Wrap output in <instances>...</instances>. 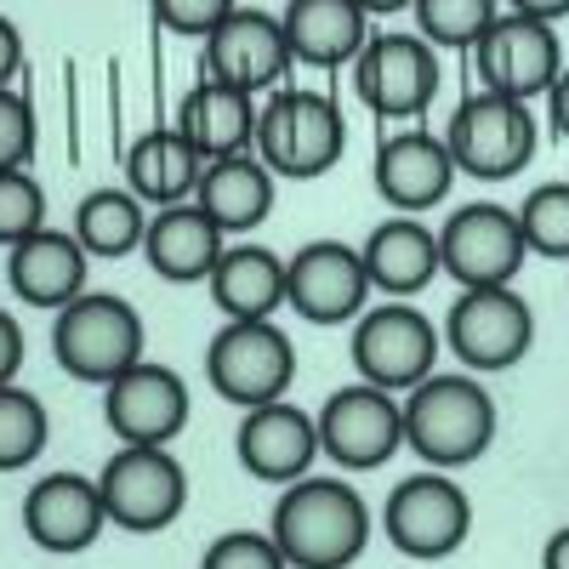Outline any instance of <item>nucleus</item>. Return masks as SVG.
Returning <instances> with one entry per match:
<instances>
[{"label": "nucleus", "instance_id": "f257e3e1", "mask_svg": "<svg viewBox=\"0 0 569 569\" xmlns=\"http://www.w3.org/2000/svg\"><path fill=\"white\" fill-rule=\"evenodd\" d=\"M376 518L365 507V496L342 479H297L284 485L268 536L279 541L291 569H348L359 563V552L370 547Z\"/></svg>", "mask_w": 569, "mask_h": 569}, {"label": "nucleus", "instance_id": "f03ea898", "mask_svg": "<svg viewBox=\"0 0 569 569\" xmlns=\"http://www.w3.org/2000/svg\"><path fill=\"white\" fill-rule=\"evenodd\" d=\"M496 399L472 370H433L405 393V445L439 472L479 461L496 445Z\"/></svg>", "mask_w": 569, "mask_h": 569}, {"label": "nucleus", "instance_id": "7ed1b4c3", "mask_svg": "<svg viewBox=\"0 0 569 569\" xmlns=\"http://www.w3.org/2000/svg\"><path fill=\"white\" fill-rule=\"evenodd\" d=\"M348 149V120L342 103L325 98V91H302L284 86L262 103L257 114V154L279 182H313Z\"/></svg>", "mask_w": 569, "mask_h": 569}, {"label": "nucleus", "instance_id": "20e7f679", "mask_svg": "<svg viewBox=\"0 0 569 569\" xmlns=\"http://www.w3.org/2000/svg\"><path fill=\"white\" fill-rule=\"evenodd\" d=\"M142 348H149L142 313L126 297H109V291H86L69 308H58V319H52V353L86 388H109L114 376L142 365L149 359Z\"/></svg>", "mask_w": 569, "mask_h": 569}, {"label": "nucleus", "instance_id": "39448f33", "mask_svg": "<svg viewBox=\"0 0 569 569\" xmlns=\"http://www.w3.org/2000/svg\"><path fill=\"white\" fill-rule=\"evenodd\" d=\"M206 382L222 405L257 410L291 393L297 382V348L273 319H228L206 348Z\"/></svg>", "mask_w": 569, "mask_h": 569}, {"label": "nucleus", "instance_id": "423d86ee", "mask_svg": "<svg viewBox=\"0 0 569 569\" xmlns=\"http://www.w3.org/2000/svg\"><path fill=\"white\" fill-rule=\"evenodd\" d=\"M382 536L410 563L456 558L467 547V536H472V501H467V490L450 479V472H439V467L410 472V479L393 485V496L382 507Z\"/></svg>", "mask_w": 569, "mask_h": 569}, {"label": "nucleus", "instance_id": "0eeeda50", "mask_svg": "<svg viewBox=\"0 0 569 569\" xmlns=\"http://www.w3.org/2000/svg\"><path fill=\"white\" fill-rule=\"evenodd\" d=\"M536 142H541V126H536L530 103L501 98V91H472L445 126V149H450L456 171L479 177V182L518 177L536 160Z\"/></svg>", "mask_w": 569, "mask_h": 569}, {"label": "nucleus", "instance_id": "6e6552de", "mask_svg": "<svg viewBox=\"0 0 569 569\" xmlns=\"http://www.w3.org/2000/svg\"><path fill=\"white\" fill-rule=\"evenodd\" d=\"M98 490L109 507V525L126 536H160L188 507V472L171 445H120L98 472Z\"/></svg>", "mask_w": 569, "mask_h": 569}, {"label": "nucleus", "instance_id": "1a4fd4ad", "mask_svg": "<svg viewBox=\"0 0 569 569\" xmlns=\"http://www.w3.org/2000/svg\"><path fill=\"white\" fill-rule=\"evenodd\" d=\"M445 330L410 302H376L353 319V370L359 382H376L388 393H410L416 382H427L439 365Z\"/></svg>", "mask_w": 569, "mask_h": 569}, {"label": "nucleus", "instance_id": "9d476101", "mask_svg": "<svg viewBox=\"0 0 569 569\" xmlns=\"http://www.w3.org/2000/svg\"><path fill=\"white\" fill-rule=\"evenodd\" d=\"M445 348L472 370H512L536 348V313L512 284H467L445 313Z\"/></svg>", "mask_w": 569, "mask_h": 569}, {"label": "nucleus", "instance_id": "9b49d317", "mask_svg": "<svg viewBox=\"0 0 569 569\" xmlns=\"http://www.w3.org/2000/svg\"><path fill=\"white\" fill-rule=\"evenodd\" d=\"M353 91L376 120H416L439 91V46L421 40L416 29L370 34L365 52L353 58Z\"/></svg>", "mask_w": 569, "mask_h": 569}, {"label": "nucleus", "instance_id": "f8f14e48", "mask_svg": "<svg viewBox=\"0 0 569 569\" xmlns=\"http://www.w3.org/2000/svg\"><path fill=\"white\" fill-rule=\"evenodd\" d=\"M313 421H319V450L342 472H370L388 456H399V445H405V399L376 382L337 388L319 405Z\"/></svg>", "mask_w": 569, "mask_h": 569}, {"label": "nucleus", "instance_id": "ddd939ff", "mask_svg": "<svg viewBox=\"0 0 569 569\" xmlns=\"http://www.w3.org/2000/svg\"><path fill=\"white\" fill-rule=\"evenodd\" d=\"M439 257H445V273L467 291V284H512L530 246H525V228H518L512 206L472 200L450 211V222L439 228Z\"/></svg>", "mask_w": 569, "mask_h": 569}, {"label": "nucleus", "instance_id": "4468645a", "mask_svg": "<svg viewBox=\"0 0 569 569\" xmlns=\"http://www.w3.org/2000/svg\"><path fill=\"white\" fill-rule=\"evenodd\" d=\"M370 273L365 251L342 240H308L291 262H284V308L308 325H348L370 302Z\"/></svg>", "mask_w": 569, "mask_h": 569}, {"label": "nucleus", "instance_id": "2eb2a0df", "mask_svg": "<svg viewBox=\"0 0 569 569\" xmlns=\"http://www.w3.org/2000/svg\"><path fill=\"white\" fill-rule=\"evenodd\" d=\"M472 58H479V80L485 91H501V98H547L552 80L563 74V46H558V29L541 23V18H525V12H501L479 46H472Z\"/></svg>", "mask_w": 569, "mask_h": 569}, {"label": "nucleus", "instance_id": "dca6fc26", "mask_svg": "<svg viewBox=\"0 0 569 569\" xmlns=\"http://www.w3.org/2000/svg\"><path fill=\"white\" fill-rule=\"evenodd\" d=\"M188 410H194L188 382L171 365H154V359L131 365L103 388V421L120 445H171L188 427Z\"/></svg>", "mask_w": 569, "mask_h": 569}, {"label": "nucleus", "instance_id": "f3484780", "mask_svg": "<svg viewBox=\"0 0 569 569\" xmlns=\"http://www.w3.org/2000/svg\"><path fill=\"white\" fill-rule=\"evenodd\" d=\"M291 40H284V18L240 7L228 12L211 34H206V74L222 86H240V91H273L284 74H291Z\"/></svg>", "mask_w": 569, "mask_h": 569}, {"label": "nucleus", "instance_id": "a211bd4d", "mask_svg": "<svg viewBox=\"0 0 569 569\" xmlns=\"http://www.w3.org/2000/svg\"><path fill=\"white\" fill-rule=\"evenodd\" d=\"M103 530H109V507H103L98 479H86V472H46L23 496V536L40 552L74 558L86 547H98Z\"/></svg>", "mask_w": 569, "mask_h": 569}, {"label": "nucleus", "instance_id": "6ab92c4d", "mask_svg": "<svg viewBox=\"0 0 569 569\" xmlns=\"http://www.w3.org/2000/svg\"><path fill=\"white\" fill-rule=\"evenodd\" d=\"M376 194H382L393 211L405 217H421V211H433L439 200H450V188H456V160L445 149V131H421V126H405L393 137L376 142Z\"/></svg>", "mask_w": 569, "mask_h": 569}, {"label": "nucleus", "instance_id": "aec40b11", "mask_svg": "<svg viewBox=\"0 0 569 569\" xmlns=\"http://www.w3.org/2000/svg\"><path fill=\"white\" fill-rule=\"evenodd\" d=\"M233 450H240V467L262 485H297L313 472L319 450V421L308 410H297L291 399H273L240 416V433H233Z\"/></svg>", "mask_w": 569, "mask_h": 569}, {"label": "nucleus", "instance_id": "412c9836", "mask_svg": "<svg viewBox=\"0 0 569 569\" xmlns=\"http://www.w3.org/2000/svg\"><path fill=\"white\" fill-rule=\"evenodd\" d=\"M86 262L91 257L69 228H40L23 246L7 251V284H12V297L23 308L58 313L74 297H86Z\"/></svg>", "mask_w": 569, "mask_h": 569}, {"label": "nucleus", "instance_id": "4be33fe9", "mask_svg": "<svg viewBox=\"0 0 569 569\" xmlns=\"http://www.w3.org/2000/svg\"><path fill=\"white\" fill-rule=\"evenodd\" d=\"M365 251V273L382 297L393 302H410L416 291H427L439 273H445V257H439V228H427L421 217H388L382 228L359 246Z\"/></svg>", "mask_w": 569, "mask_h": 569}, {"label": "nucleus", "instance_id": "5701e85b", "mask_svg": "<svg viewBox=\"0 0 569 569\" xmlns=\"http://www.w3.org/2000/svg\"><path fill=\"white\" fill-rule=\"evenodd\" d=\"M273 200H279V177L262 166L257 149L246 154H228V160H206V177L194 188V206L228 233H251L273 217Z\"/></svg>", "mask_w": 569, "mask_h": 569}, {"label": "nucleus", "instance_id": "b1692460", "mask_svg": "<svg viewBox=\"0 0 569 569\" xmlns=\"http://www.w3.org/2000/svg\"><path fill=\"white\" fill-rule=\"evenodd\" d=\"M284 40L291 58L308 69H353V58L370 40V12L359 0H284Z\"/></svg>", "mask_w": 569, "mask_h": 569}, {"label": "nucleus", "instance_id": "393cba45", "mask_svg": "<svg viewBox=\"0 0 569 569\" xmlns=\"http://www.w3.org/2000/svg\"><path fill=\"white\" fill-rule=\"evenodd\" d=\"M257 98L240 86H222L211 74H200V86L182 98L177 109V131L200 149V160H228L257 149Z\"/></svg>", "mask_w": 569, "mask_h": 569}, {"label": "nucleus", "instance_id": "a878e982", "mask_svg": "<svg viewBox=\"0 0 569 569\" xmlns=\"http://www.w3.org/2000/svg\"><path fill=\"white\" fill-rule=\"evenodd\" d=\"M228 251V233L194 206V200H182V206H166L149 217V240H142V257H149V268L171 284H200L211 279L217 257Z\"/></svg>", "mask_w": 569, "mask_h": 569}, {"label": "nucleus", "instance_id": "bb28decb", "mask_svg": "<svg viewBox=\"0 0 569 569\" xmlns=\"http://www.w3.org/2000/svg\"><path fill=\"white\" fill-rule=\"evenodd\" d=\"M206 177V160L200 149L188 142L177 126H154L142 131L131 149H126V188L149 206V211H166V206H182L194 200V188Z\"/></svg>", "mask_w": 569, "mask_h": 569}, {"label": "nucleus", "instance_id": "cd10ccee", "mask_svg": "<svg viewBox=\"0 0 569 569\" xmlns=\"http://www.w3.org/2000/svg\"><path fill=\"white\" fill-rule=\"evenodd\" d=\"M211 302L222 319H273L284 308V257L268 246H228L211 268Z\"/></svg>", "mask_w": 569, "mask_h": 569}, {"label": "nucleus", "instance_id": "c85d7f7f", "mask_svg": "<svg viewBox=\"0 0 569 569\" xmlns=\"http://www.w3.org/2000/svg\"><path fill=\"white\" fill-rule=\"evenodd\" d=\"M69 233L86 246V257L120 262V257L142 251V240H149V206H142L131 188H91V194L74 206Z\"/></svg>", "mask_w": 569, "mask_h": 569}, {"label": "nucleus", "instance_id": "c756f323", "mask_svg": "<svg viewBox=\"0 0 569 569\" xmlns=\"http://www.w3.org/2000/svg\"><path fill=\"white\" fill-rule=\"evenodd\" d=\"M46 439H52V416H46V405L7 382L0 388V472H23L29 461H40Z\"/></svg>", "mask_w": 569, "mask_h": 569}, {"label": "nucleus", "instance_id": "7c9ffc66", "mask_svg": "<svg viewBox=\"0 0 569 569\" xmlns=\"http://www.w3.org/2000/svg\"><path fill=\"white\" fill-rule=\"evenodd\" d=\"M416 34L433 46H461L472 52L479 34L501 18V0H416Z\"/></svg>", "mask_w": 569, "mask_h": 569}, {"label": "nucleus", "instance_id": "2f4dec72", "mask_svg": "<svg viewBox=\"0 0 569 569\" xmlns=\"http://www.w3.org/2000/svg\"><path fill=\"white\" fill-rule=\"evenodd\" d=\"M518 228H525L530 257L569 262V182H541L518 206Z\"/></svg>", "mask_w": 569, "mask_h": 569}, {"label": "nucleus", "instance_id": "473e14b6", "mask_svg": "<svg viewBox=\"0 0 569 569\" xmlns=\"http://www.w3.org/2000/svg\"><path fill=\"white\" fill-rule=\"evenodd\" d=\"M46 228V188L34 182L29 166L0 171V246H23L29 233Z\"/></svg>", "mask_w": 569, "mask_h": 569}, {"label": "nucleus", "instance_id": "72a5a7b5", "mask_svg": "<svg viewBox=\"0 0 569 569\" xmlns=\"http://www.w3.org/2000/svg\"><path fill=\"white\" fill-rule=\"evenodd\" d=\"M200 569H291V563H284V552L268 530H222L206 547Z\"/></svg>", "mask_w": 569, "mask_h": 569}, {"label": "nucleus", "instance_id": "f704fd0d", "mask_svg": "<svg viewBox=\"0 0 569 569\" xmlns=\"http://www.w3.org/2000/svg\"><path fill=\"white\" fill-rule=\"evenodd\" d=\"M34 142H40V120H34L29 91L0 86V171L29 166L34 160Z\"/></svg>", "mask_w": 569, "mask_h": 569}, {"label": "nucleus", "instance_id": "c9c22d12", "mask_svg": "<svg viewBox=\"0 0 569 569\" xmlns=\"http://www.w3.org/2000/svg\"><path fill=\"white\" fill-rule=\"evenodd\" d=\"M160 29L182 34V40H206L228 12H240V0H149Z\"/></svg>", "mask_w": 569, "mask_h": 569}, {"label": "nucleus", "instance_id": "e433bc0d", "mask_svg": "<svg viewBox=\"0 0 569 569\" xmlns=\"http://www.w3.org/2000/svg\"><path fill=\"white\" fill-rule=\"evenodd\" d=\"M23 353H29V342H23V325H18L7 308H0V388H7V382H18Z\"/></svg>", "mask_w": 569, "mask_h": 569}, {"label": "nucleus", "instance_id": "4c0bfd02", "mask_svg": "<svg viewBox=\"0 0 569 569\" xmlns=\"http://www.w3.org/2000/svg\"><path fill=\"white\" fill-rule=\"evenodd\" d=\"M23 74V29L0 12V86H18Z\"/></svg>", "mask_w": 569, "mask_h": 569}, {"label": "nucleus", "instance_id": "58836bf2", "mask_svg": "<svg viewBox=\"0 0 569 569\" xmlns=\"http://www.w3.org/2000/svg\"><path fill=\"white\" fill-rule=\"evenodd\" d=\"M547 120H552V131L569 142V63H563V74H558L552 91H547Z\"/></svg>", "mask_w": 569, "mask_h": 569}, {"label": "nucleus", "instance_id": "ea45409f", "mask_svg": "<svg viewBox=\"0 0 569 569\" xmlns=\"http://www.w3.org/2000/svg\"><path fill=\"white\" fill-rule=\"evenodd\" d=\"M507 12H525V18L558 23V18H569V0H507Z\"/></svg>", "mask_w": 569, "mask_h": 569}, {"label": "nucleus", "instance_id": "a19ab883", "mask_svg": "<svg viewBox=\"0 0 569 569\" xmlns=\"http://www.w3.org/2000/svg\"><path fill=\"white\" fill-rule=\"evenodd\" d=\"M541 569H569V525L547 536V547H541Z\"/></svg>", "mask_w": 569, "mask_h": 569}, {"label": "nucleus", "instance_id": "79ce46f5", "mask_svg": "<svg viewBox=\"0 0 569 569\" xmlns=\"http://www.w3.org/2000/svg\"><path fill=\"white\" fill-rule=\"evenodd\" d=\"M359 7H365L370 18H393V12H410L416 0H359Z\"/></svg>", "mask_w": 569, "mask_h": 569}]
</instances>
